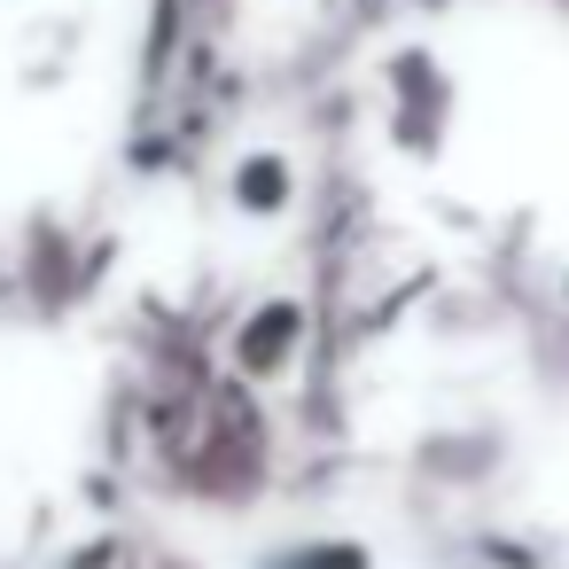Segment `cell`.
Here are the masks:
<instances>
[{
	"label": "cell",
	"instance_id": "1",
	"mask_svg": "<svg viewBox=\"0 0 569 569\" xmlns=\"http://www.w3.org/2000/svg\"><path fill=\"white\" fill-rule=\"evenodd\" d=\"M266 569H375L359 546H343V538H320V546H289V553H273Z\"/></svg>",
	"mask_w": 569,
	"mask_h": 569
}]
</instances>
